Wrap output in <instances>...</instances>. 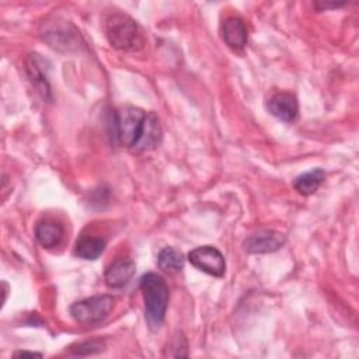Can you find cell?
Instances as JSON below:
<instances>
[{
	"instance_id": "7a4b0ae2",
	"label": "cell",
	"mask_w": 359,
	"mask_h": 359,
	"mask_svg": "<svg viewBox=\"0 0 359 359\" xmlns=\"http://www.w3.org/2000/svg\"><path fill=\"white\" fill-rule=\"evenodd\" d=\"M139 287L144 302V317L150 330H158L164 321L170 290L163 276L147 272L140 278Z\"/></svg>"
},
{
	"instance_id": "8fae6325",
	"label": "cell",
	"mask_w": 359,
	"mask_h": 359,
	"mask_svg": "<svg viewBox=\"0 0 359 359\" xmlns=\"http://www.w3.org/2000/svg\"><path fill=\"white\" fill-rule=\"evenodd\" d=\"M220 34L226 45L231 49H243L248 41V32L240 17H227L220 25Z\"/></svg>"
},
{
	"instance_id": "8992f818",
	"label": "cell",
	"mask_w": 359,
	"mask_h": 359,
	"mask_svg": "<svg viewBox=\"0 0 359 359\" xmlns=\"http://www.w3.org/2000/svg\"><path fill=\"white\" fill-rule=\"evenodd\" d=\"M188 261L196 269L210 276L222 278L226 271V259L223 254L216 247L212 245H201L194 248L188 254Z\"/></svg>"
},
{
	"instance_id": "3957f363",
	"label": "cell",
	"mask_w": 359,
	"mask_h": 359,
	"mask_svg": "<svg viewBox=\"0 0 359 359\" xmlns=\"http://www.w3.org/2000/svg\"><path fill=\"white\" fill-rule=\"evenodd\" d=\"M108 42L118 50L136 52L144 46V35L139 24L122 13L111 14L105 21Z\"/></svg>"
},
{
	"instance_id": "30bf717a",
	"label": "cell",
	"mask_w": 359,
	"mask_h": 359,
	"mask_svg": "<svg viewBox=\"0 0 359 359\" xmlns=\"http://www.w3.org/2000/svg\"><path fill=\"white\" fill-rule=\"evenodd\" d=\"M136 272V265L130 258H116L105 269L104 280L108 287L118 289L129 283Z\"/></svg>"
},
{
	"instance_id": "e0dca14e",
	"label": "cell",
	"mask_w": 359,
	"mask_h": 359,
	"mask_svg": "<svg viewBox=\"0 0 359 359\" xmlns=\"http://www.w3.org/2000/svg\"><path fill=\"white\" fill-rule=\"evenodd\" d=\"M345 4H346V1H324V0H320V1L314 3V7L320 11H324V10H328V8H338V7H342Z\"/></svg>"
},
{
	"instance_id": "9a60e30c",
	"label": "cell",
	"mask_w": 359,
	"mask_h": 359,
	"mask_svg": "<svg viewBox=\"0 0 359 359\" xmlns=\"http://www.w3.org/2000/svg\"><path fill=\"white\" fill-rule=\"evenodd\" d=\"M157 265L168 275L178 273L184 268V255L172 247H164L157 255Z\"/></svg>"
},
{
	"instance_id": "277c9868",
	"label": "cell",
	"mask_w": 359,
	"mask_h": 359,
	"mask_svg": "<svg viewBox=\"0 0 359 359\" xmlns=\"http://www.w3.org/2000/svg\"><path fill=\"white\" fill-rule=\"evenodd\" d=\"M115 306V297L109 294H97L83 299L70 306V316L83 325H95L102 323Z\"/></svg>"
},
{
	"instance_id": "52a82bcc",
	"label": "cell",
	"mask_w": 359,
	"mask_h": 359,
	"mask_svg": "<svg viewBox=\"0 0 359 359\" xmlns=\"http://www.w3.org/2000/svg\"><path fill=\"white\" fill-rule=\"evenodd\" d=\"M285 243L286 237L280 231L261 229L243 241V250L248 254H268L280 250Z\"/></svg>"
},
{
	"instance_id": "6da1fadb",
	"label": "cell",
	"mask_w": 359,
	"mask_h": 359,
	"mask_svg": "<svg viewBox=\"0 0 359 359\" xmlns=\"http://www.w3.org/2000/svg\"><path fill=\"white\" fill-rule=\"evenodd\" d=\"M114 140L132 151H149L156 149L163 137L158 116L139 107L123 105L112 114Z\"/></svg>"
},
{
	"instance_id": "5bb4252c",
	"label": "cell",
	"mask_w": 359,
	"mask_h": 359,
	"mask_svg": "<svg viewBox=\"0 0 359 359\" xmlns=\"http://www.w3.org/2000/svg\"><path fill=\"white\" fill-rule=\"evenodd\" d=\"M325 180V172L321 168H313L302 175H299L294 182H293V188L300 194V195H311L314 194L320 185L323 184V181Z\"/></svg>"
},
{
	"instance_id": "2e32d148",
	"label": "cell",
	"mask_w": 359,
	"mask_h": 359,
	"mask_svg": "<svg viewBox=\"0 0 359 359\" xmlns=\"http://www.w3.org/2000/svg\"><path fill=\"white\" fill-rule=\"evenodd\" d=\"M104 342L98 341V339H93V341H86L81 344H77L76 346L72 348V352L76 355H93V353H98L104 349Z\"/></svg>"
},
{
	"instance_id": "7c38bea8",
	"label": "cell",
	"mask_w": 359,
	"mask_h": 359,
	"mask_svg": "<svg viewBox=\"0 0 359 359\" xmlns=\"http://www.w3.org/2000/svg\"><path fill=\"white\" fill-rule=\"evenodd\" d=\"M63 226L53 219H43L35 226V238L43 248H53L63 238Z\"/></svg>"
},
{
	"instance_id": "5b68a950",
	"label": "cell",
	"mask_w": 359,
	"mask_h": 359,
	"mask_svg": "<svg viewBox=\"0 0 359 359\" xmlns=\"http://www.w3.org/2000/svg\"><path fill=\"white\" fill-rule=\"evenodd\" d=\"M43 41L57 50H72L76 49L80 42V35L77 29L65 21H53L43 24L41 31Z\"/></svg>"
},
{
	"instance_id": "ac0fdd59",
	"label": "cell",
	"mask_w": 359,
	"mask_h": 359,
	"mask_svg": "<svg viewBox=\"0 0 359 359\" xmlns=\"http://www.w3.org/2000/svg\"><path fill=\"white\" fill-rule=\"evenodd\" d=\"M14 356H41V353H35V352H27V351H21V352H15Z\"/></svg>"
},
{
	"instance_id": "4fadbf2b",
	"label": "cell",
	"mask_w": 359,
	"mask_h": 359,
	"mask_svg": "<svg viewBox=\"0 0 359 359\" xmlns=\"http://www.w3.org/2000/svg\"><path fill=\"white\" fill-rule=\"evenodd\" d=\"M105 250V240L101 237L81 236L74 245V255L83 259H97Z\"/></svg>"
},
{
	"instance_id": "ba28073f",
	"label": "cell",
	"mask_w": 359,
	"mask_h": 359,
	"mask_svg": "<svg viewBox=\"0 0 359 359\" xmlns=\"http://www.w3.org/2000/svg\"><path fill=\"white\" fill-rule=\"evenodd\" d=\"M25 70L31 84L42 95L43 100H50V87L48 81V62L39 53H29L25 59Z\"/></svg>"
},
{
	"instance_id": "9c48e42d",
	"label": "cell",
	"mask_w": 359,
	"mask_h": 359,
	"mask_svg": "<svg viewBox=\"0 0 359 359\" xmlns=\"http://www.w3.org/2000/svg\"><path fill=\"white\" fill-rule=\"evenodd\" d=\"M266 109L279 121L293 122L299 115V102L294 94L282 91L273 94L268 100Z\"/></svg>"
}]
</instances>
